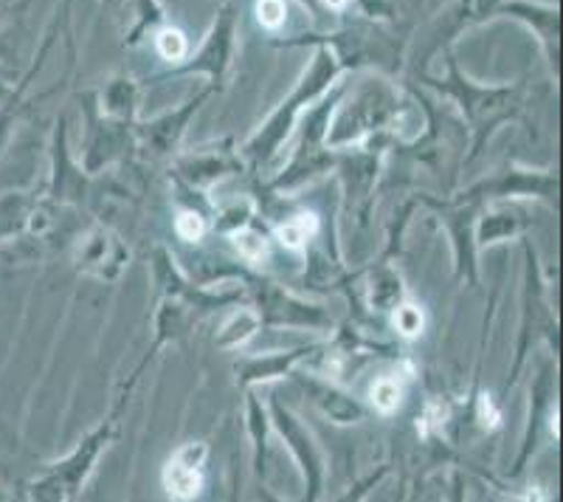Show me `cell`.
Instances as JSON below:
<instances>
[{"label": "cell", "mask_w": 563, "mask_h": 502, "mask_svg": "<svg viewBox=\"0 0 563 502\" xmlns=\"http://www.w3.org/2000/svg\"><path fill=\"white\" fill-rule=\"evenodd\" d=\"M395 325L404 336H417L426 323H422V314L415 308V305H404V308H397Z\"/></svg>", "instance_id": "cell-5"}, {"label": "cell", "mask_w": 563, "mask_h": 502, "mask_svg": "<svg viewBox=\"0 0 563 502\" xmlns=\"http://www.w3.org/2000/svg\"><path fill=\"white\" fill-rule=\"evenodd\" d=\"M479 418L485 421V426H493V424H496V421H499V415H496V410H493V406H490V401H487V395H482Z\"/></svg>", "instance_id": "cell-9"}, {"label": "cell", "mask_w": 563, "mask_h": 502, "mask_svg": "<svg viewBox=\"0 0 563 502\" xmlns=\"http://www.w3.org/2000/svg\"><path fill=\"white\" fill-rule=\"evenodd\" d=\"M234 245L243 251V258H249L251 263H256V260L265 258V240L254 232L234 234Z\"/></svg>", "instance_id": "cell-6"}, {"label": "cell", "mask_w": 563, "mask_h": 502, "mask_svg": "<svg viewBox=\"0 0 563 502\" xmlns=\"http://www.w3.org/2000/svg\"><path fill=\"white\" fill-rule=\"evenodd\" d=\"M206 460V446L189 444L180 451H175V458L169 460L164 469V489L175 496V500H195L203 491V474L200 466Z\"/></svg>", "instance_id": "cell-1"}, {"label": "cell", "mask_w": 563, "mask_h": 502, "mask_svg": "<svg viewBox=\"0 0 563 502\" xmlns=\"http://www.w3.org/2000/svg\"><path fill=\"white\" fill-rule=\"evenodd\" d=\"M256 18H260L263 26L279 29L282 23H285V3H282V0H260Z\"/></svg>", "instance_id": "cell-7"}, {"label": "cell", "mask_w": 563, "mask_h": 502, "mask_svg": "<svg viewBox=\"0 0 563 502\" xmlns=\"http://www.w3.org/2000/svg\"><path fill=\"white\" fill-rule=\"evenodd\" d=\"M404 401V381L397 375H384L372 384V404L378 406L380 413L391 415Z\"/></svg>", "instance_id": "cell-2"}, {"label": "cell", "mask_w": 563, "mask_h": 502, "mask_svg": "<svg viewBox=\"0 0 563 502\" xmlns=\"http://www.w3.org/2000/svg\"><path fill=\"white\" fill-rule=\"evenodd\" d=\"M316 232V215L301 212L296 218H290L288 223L279 226V238L282 243L288 245V249H299V245L308 243Z\"/></svg>", "instance_id": "cell-3"}, {"label": "cell", "mask_w": 563, "mask_h": 502, "mask_svg": "<svg viewBox=\"0 0 563 502\" xmlns=\"http://www.w3.org/2000/svg\"><path fill=\"white\" fill-rule=\"evenodd\" d=\"M203 218H200L198 212H180L178 218V234L184 240H200L203 238Z\"/></svg>", "instance_id": "cell-8"}, {"label": "cell", "mask_w": 563, "mask_h": 502, "mask_svg": "<svg viewBox=\"0 0 563 502\" xmlns=\"http://www.w3.org/2000/svg\"><path fill=\"white\" fill-rule=\"evenodd\" d=\"M324 3L330 9H344L346 7V0H324Z\"/></svg>", "instance_id": "cell-10"}, {"label": "cell", "mask_w": 563, "mask_h": 502, "mask_svg": "<svg viewBox=\"0 0 563 502\" xmlns=\"http://www.w3.org/2000/svg\"><path fill=\"white\" fill-rule=\"evenodd\" d=\"M158 52L167 59H180L186 52V40L178 29H164L158 34Z\"/></svg>", "instance_id": "cell-4"}]
</instances>
